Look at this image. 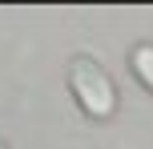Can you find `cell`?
Wrapping results in <instances>:
<instances>
[{"mask_svg":"<svg viewBox=\"0 0 153 149\" xmlns=\"http://www.w3.org/2000/svg\"><path fill=\"white\" fill-rule=\"evenodd\" d=\"M65 81H69V93L76 97V105H81L85 117L109 121V117L117 113L121 97H117V85H113V77L105 73L101 61H93V56H73Z\"/></svg>","mask_w":153,"mask_h":149,"instance_id":"cell-1","label":"cell"},{"mask_svg":"<svg viewBox=\"0 0 153 149\" xmlns=\"http://www.w3.org/2000/svg\"><path fill=\"white\" fill-rule=\"evenodd\" d=\"M129 64H133V77L153 93V44H137L133 56H129Z\"/></svg>","mask_w":153,"mask_h":149,"instance_id":"cell-2","label":"cell"},{"mask_svg":"<svg viewBox=\"0 0 153 149\" xmlns=\"http://www.w3.org/2000/svg\"><path fill=\"white\" fill-rule=\"evenodd\" d=\"M0 149H4V145H0Z\"/></svg>","mask_w":153,"mask_h":149,"instance_id":"cell-3","label":"cell"}]
</instances>
